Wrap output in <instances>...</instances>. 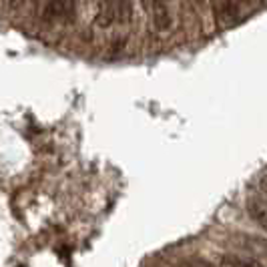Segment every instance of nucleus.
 Wrapping results in <instances>:
<instances>
[{
    "label": "nucleus",
    "mask_w": 267,
    "mask_h": 267,
    "mask_svg": "<svg viewBox=\"0 0 267 267\" xmlns=\"http://www.w3.org/2000/svg\"><path fill=\"white\" fill-rule=\"evenodd\" d=\"M219 265L221 267H265L255 257H247V255H239V253L219 255Z\"/></svg>",
    "instance_id": "39448f33"
},
{
    "label": "nucleus",
    "mask_w": 267,
    "mask_h": 267,
    "mask_svg": "<svg viewBox=\"0 0 267 267\" xmlns=\"http://www.w3.org/2000/svg\"><path fill=\"white\" fill-rule=\"evenodd\" d=\"M213 18L217 30L231 28L239 18V0H213Z\"/></svg>",
    "instance_id": "f03ea898"
},
{
    "label": "nucleus",
    "mask_w": 267,
    "mask_h": 267,
    "mask_svg": "<svg viewBox=\"0 0 267 267\" xmlns=\"http://www.w3.org/2000/svg\"><path fill=\"white\" fill-rule=\"evenodd\" d=\"M141 4H143L145 8H151V6H149V0H141Z\"/></svg>",
    "instance_id": "f8f14e48"
},
{
    "label": "nucleus",
    "mask_w": 267,
    "mask_h": 267,
    "mask_svg": "<svg viewBox=\"0 0 267 267\" xmlns=\"http://www.w3.org/2000/svg\"><path fill=\"white\" fill-rule=\"evenodd\" d=\"M42 16L50 24L56 22V20H62V0H46Z\"/></svg>",
    "instance_id": "0eeeda50"
},
{
    "label": "nucleus",
    "mask_w": 267,
    "mask_h": 267,
    "mask_svg": "<svg viewBox=\"0 0 267 267\" xmlns=\"http://www.w3.org/2000/svg\"><path fill=\"white\" fill-rule=\"evenodd\" d=\"M247 213L255 225H259L263 231H267V205L259 199H249L247 201Z\"/></svg>",
    "instance_id": "423d86ee"
},
{
    "label": "nucleus",
    "mask_w": 267,
    "mask_h": 267,
    "mask_svg": "<svg viewBox=\"0 0 267 267\" xmlns=\"http://www.w3.org/2000/svg\"><path fill=\"white\" fill-rule=\"evenodd\" d=\"M76 16V0H62V20L70 24Z\"/></svg>",
    "instance_id": "9d476101"
},
{
    "label": "nucleus",
    "mask_w": 267,
    "mask_h": 267,
    "mask_svg": "<svg viewBox=\"0 0 267 267\" xmlns=\"http://www.w3.org/2000/svg\"><path fill=\"white\" fill-rule=\"evenodd\" d=\"M118 24H128L132 18V0H118Z\"/></svg>",
    "instance_id": "6e6552de"
},
{
    "label": "nucleus",
    "mask_w": 267,
    "mask_h": 267,
    "mask_svg": "<svg viewBox=\"0 0 267 267\" xmlns=\"http://www.w3.org/2000/svg\"><path fill=\"white\" fill-rule=\"evenodd\" d=\"M151 14H153V26L159 32H165L171 28V14L165 4V0H153L151 4Z\"/></svg>",
    "instance_id": "20e7f679"
},
{
    "label": "nucleus",
    "mask_w": 267,
    "mask_h": 267,
    "mask_svg": "<svg viewBox=\"0 0 267 267\" xmlns=\"http://www.w3.org/2000/svg\"><path fill=\"white\" fill-rule=\"evenodd\" d=\"M259 189H261V193H263V195L267 197V175L259 179Z\"/></svg>",
    "instance_id": "9b49d317"
},
{
    "label": "nucleus",
    "mask_w": 267,
    "mask_h": 267,
    "mask_svg": "<svg viewBox=\"0 0 267 267\" xmlns=\"http://www.w3.org/2000/svg\"><path fill=\"white\" fill-rule=\"evenodd\" d=\"M118 0H98L96 10V24L100 28H110L114 22H118Z\"/></svg>",
    "instance_id": "7ed1b4c3"
},
{
    "label": "nucleus",
    "mask_w": 267,
    "mask_h": 267,
    "mask_svg": "<svg viewBox=\"0 0 267 267\" xmlns=\"http://www.w3.org/2000/svg\"><path fill=\"white\" fill-rule=\"evenodd\" d=\"M177 267H217V265H213L211 261H207L203 257H185V259H181L177 263Z\"/></svg>",
    "instance_id": "1a4fd4ad"
},
{
    "label": "nucleus",
    "mask_w": 267,
    "mask_h": 267,
    "mask_svg": "<svg viewBox=\"0 0 267 267\" xmlns=\"http://www.w3.org/2000/svg\"><path fill=\"white\" fill-rule=\"evenodd\" d=\"M227 241L251 255H265L267 257V239L255 233H245V231H231L227 235Z\"/></svg>",
    "instance_id": "f257e3e1"
},
{
    "label": "nucleus",
    "mask_w": 267,
    "mask_h": 267,
    "mask_svg": "<svg viewBox=\"0 0 267 267\" xmlns=\"http://www.w3.org/2000/svg\"><path fill=\"white\" fill-rule=\"evenodd\" d=\"M10 2H12V4H14V2H20V0H10Z\"/></svg>",
    "instance_id": "ddd939ff"
}]
</instances>
